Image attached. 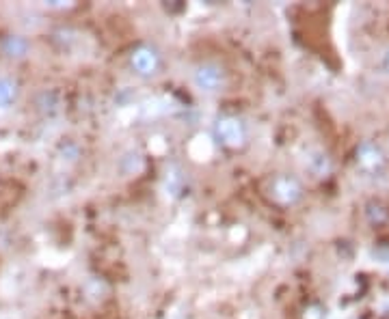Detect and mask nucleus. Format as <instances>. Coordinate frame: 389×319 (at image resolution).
Listing matches in <instances>:
<instances>
[{
	"instance_id": "nucleus-1",
	"label": "nucleus",
	"mask_w": 389,
	"mask_h": 319,
	"mask_svg": "<svg viewBox=\"0 0 389 319\" xmlns=\"http://www.w3.org/2000/svg\"><path fill=\"white\" fill-rule=\"evenodd\" d=\"M18 97V84L11 78H0V108L11 106Z\"/></svg>"
},
{
	"instance_id": "nucleus-4",
	"label": "nucleus",
	"mask_w": 389,
	"mask_h": 319,
	"mask_svg": "<svg viewBox=\"0 0 389 319\" xmlns=\"http://www.w3.org/2000/svg\"><path fill=\"white\" fill-rule=\"evenodd\" d=\"M197 80H199V84L201 86H206V89H210V86H214L218 82V73L214 69H201L199 71V76H197Z\"/></svg>"
},
{
	"instance_id": "nucleus-3",
	"label": "nucleus",
	"mask_w": 389,
	"mask_h": 319,
	"mask_svg": "<svg viewBox=\"0 0 389 319\" xmlns=\"http://www.w3.org/2000/svg\"><path fill=\"white\" fill-rule=\"evenodd\" d=\"M26 50H29V43H26L24 37H7L5 52L9 54V56H24Z\"/></svg>"
},
{
	"instance_id": "nucleus-2",
	"label": "nucleus",
	"mask_w": 389,
	"mask_h": 319,
	"mask_svg": "<svg viewBox=\"0 0 389 319\" xmlns=\"http://www.w3.org/2000/svg\"><path fill=\"white\" fill-rule=\"evenodd\" d=\"M134 67H136V69H139L141 73H152L154 67H156V56H154V52H149V50L136 52V54H134Z\"/></svg>"
},
{
	"instance_id": "nucleus-5",
	"label": "nucleus",
	"mask_w": 389,
	"mask_h": 319,
	"mask_svg": "<svg viewBox=\"0 0 389 319\" xmlns=\"http://www.w3.org/2000/svg\"><path fill=\"white\" fill-rule=\"evenodd\" d=\"M387 69H389V58H387Z\"/></svg>"
}]
</instances>
